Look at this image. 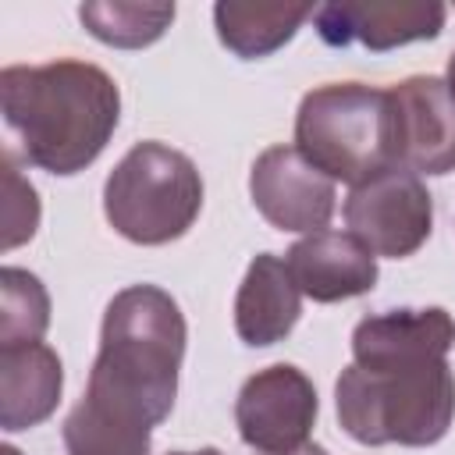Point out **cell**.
<instances>
[{"instance_id":"cell-22","label":"cell","mask_w":455,"mask_h":455,"mask_svg":"<svg viewBox=\"0 0 455 455\" xmlns=\"http://www.w3.org/2000/svg\"><path fill=\"white\" fill-rule=\"evenodd\" d=\"M167 455H220L217 448H199V451H167Z\"/></svg>"},{"instance_id":"cell-6","label":"cell","mask_w":455,"mask_h":455,"mask_svg":"<svg viewBox=\"0 0 455 455\" xmlns=\"http://www.w3.org/2000/svg\"><path fill=\"white\" fill-rule=\"evenodd\" d=\"M345 224L373 256L405 259L423 249L434 231V196L419 174L387 167L370 181L352 185L345 199Z\"/></svg>"},{"instance_id":"cell-11","label":"cell","mask_w":455,"mask_h":455,"mask_svg":"<svg viewBox=\"0 0 455 455\" xmlns=\"http://www.w3.org/2000/svg\"><path fill=\"white\" fill-rule=\"evenodd\" d=\"M284 263L302 295L313 302H341L373 291L377 284V256L352 231H313L299 238Z\"/></svg>"},{"instance_id":"cell-17","label":"cell","mask_w":455,"mask_h":455,"mask_svg":"<svg viewBox=\"0 0 455 455\" xmlns=\"http://www.w3.org/2000/svg\"><path fill=\"white\" fill-rule=\"evenodd\" d=\"M64 448L68 455H149V427L107 416L82 398L64 419Z\"/></svg>"},{"instance_id":"cell-1","label":"cell","mask_w":455,"mask_h":455,"mask_svg":"<svg viewBox=\"0 0 455 455\" xmlns=\"http://www.w3.org/2000/svg\"><path fill=\"white\" fill-rule=\"evenodd\" d=\"M0 110L32 167L71 178L107 149L121 121V92L89 60L11 64L0 71Z\"/></svg>"},{"instance_id":"cell-10","label":"cell","mask_w":455,"mask_h":455,"mask_svg":"<svg viewBox=\"0 0 455 455\" xmlns=\"http://www.w3.org/2000/svg\"><path fill=\"white\" fill-rule=\"evenodd\" d=\"M444 18H448L444 4H419V0H395V4L341 0L313 11L316 32L327 46L363 43L373 53L419 43V39H437L444 28Z\"/></svg>"},{"instance_id":"cell-23","label":"cell","mask_w":455,"mask_h":455,"mask_svg":"<svg viewBox=\"0 0 455 455\" xmlns=\"http://www.w3.org/2000/svg\"><path fill=\"white\" fill-rule=\"evenodd\" d=\"M0 455H21V451H18L14 444H4V448H0Z\"/></svg>"},{"instance_id":"cell-20","label":"cell","mask_w":455,"mask_h":455,"mask_svg":"<svg viewBox=\"0 0 455 455\" xmlns=\"http://www.w3.org/2000/svg\"><path fill=\"white\" fill-rule=\"evenodd\" d=\"M444 85H448V92H451V100H455V53L448 57V75H444Z\"/></svg>"},{"instance_id":"cell-4","label":"cell","mask_w":455,"mask_h":455,"mask_svg":"<svg viewBox=\"0 0 455 455\" xmlns=\"http://www.w3.org/2000/svg\"><path fill=\"white\" fill-rule=\"evenodd\" d=\"M295 149L331 181L363 185L395 164V107L387 89L331 82L302 96Z\"/></svg>"},{"instance_id":"cell-19","label":"cell","mask_w":455,"mask_h":455,"mask_svg":"<svg viewBox=\"0 0 455 455\" xmlns=\"http://www.w3.org/2000/svg\"><path fill=\"white\" fill-rule=\"evenodd\" d=\"M4 188H7V199H4V249H14V245L28 242L39 228V199H36V188L18 174L11 153L4 156Z\"/></svg>"},{"instance_id":"cell-9","label":"cell","mask_w":455,"mask_h":455,"mask_svg":"<svg viewBox=\"0 0 455 455\" xmlns=\"http://www.w3.org/2000/svg\"><path fill=\"white\" fill-rule=\"evenodd\" d=\"M395 107V164L412 174L455 171V100L437 75H412L387 89Z\"/></svg>"},{"instance_id":"cell-16","label":"cell","mask_w":455,"mask_h":455,"mask_svg":"<svg viewBox=\"0 0 455 455\" xmlns=\"http://www.w3.org/2000/svg\"><path fill=\"white\" fill-rule=\"evenodd\" d=\"M78 21L85 32L107 46L117 50H142L156 43L171 21H174V4H128V0H96L78 7Z\"/></svg>"},{"instance_id":"cell-8","label":"cell","mask_w":455,"mask_h":455,"mask_svg":"<svg viewBox=\"0 0 455 455\" xmlns=\"http://www.w3.org/2000/svg\"><path fill=\"white\" fill-rule=\"evenodd\" d=\"M249 196L277 231H323L334 217V181L295 146H270L249 171Z\"/></svg>"},{"instance_id":"cell-15","label":"cell","mask_w":455,"mask_h":455,"mask_svg":"<svg viewBox=\"0 0 455 455\" xmlns=\"http://www.w3.org/2000/svg\"><path fill=\"white\" fill-rule=\"evenodd\" d=\"M313 18L309 4H213L217 39L242 60H259L295 39L302 21Z\"/></svg>"},{"instance_id":"cell-5","label":"cell","mask_w":455,"mask_h":455,"mask_svg":"<svg viewBox=\"0 0 455 455\" xmlns=\"http://www.w3.org/2000/svg\"><path fill=\"white\" fill-rule=\"evenodd\" d=\"M203 210L199 167L174 146L139 142L103 181L107 224L135 245L181 238Z\"/></svg>"},{"instance_id":"cell-18","label":"cell","mask_w":455,"mask_h":455,"mask_svg":"<svg viewBox=\"0 0 455 455\" xmlns=\"http://www.w3.org/2000/svg\"><path fill=\"white\" fill-rule=\"evenodd\" d=\"M0 345L39 341L50 327V295L43 281L21 267L0 270Z\"/></svg>"},{"instance_id":"cell-13","label":"cell","mask_w":455,"mask_h":455,"mask_svg":"<svg viewBox=\"0 0 455 455\" xmlns=\"http://www.w3.org/2000/svg\"><path fill=\"white\" fill-rule=\"evenodd\" d=\"M302 313V291L288 263L274 252H259L235 295V331L249 348L277 345L291 334Z\"/></svg>"},{"instance_id":"cell-21","label":"cell","mask_w":455,"mask_h":455,"mask_svg":"<svg viewBox=\"0 0 455 455\" xmlns=\"http://www.w3.org/2000/svg\"><path fill=\"white\" fill-rule=\"evenodd\" d=\"M288 455H327V448H320V444H306V448H299V451H288Z\"/></svg>"},{"instance_id":"cell-7","label":"cell","mask_w":455,"mask_h":455,"mask_svg":"<svg viewBox=\"0 0 455 455\" xmlns=\"http://www.w3.org/2000/svg\"><path fill=\"white\" fill-rule=\"evenodd\" d=\"M316 409H320L316 387L299 366L291 363L263 366L242 384L235 398L238 437L259 455L299 451L309 444Z\"/></svg>"},{"instance_id":"cell-14","label":"cell","mask_w":455,"mask_h":455,"mask_svg":"<svg viewBox=\"0 0 455 455\" xmlns=\"http://www.w3.org/2000/svg\"><path fill=\"white\" fill-rule=\"evenodd\" d=\"M455 348V320L441 306L384 309L363 316L352 331V359L377 363L398 355H448Z\"/></svg>"},{"instance_id":"cell-3","label":"cell","mask_w":455,"mask_h":455,"mask_svg":"<svg viewBox=\"0 0 455 455\" xmlns=\"http://www.w3.org/2000/svg\"><path fill=\"white\" fill-rule=\"evenodd\" d=\"M341 430L366 444H437L455 419V373L448 355H398L352 363L334 384Z\"/></svg>"},{"instance_id":"cell-12","label":"cell","mask_w":455,"mask_h":455,"mask_svg":"<svg viewBox=\"0 0 455 455\" xmlns=\"http://www.w3.org/2000/svg\"><path fill=\"white\" fill-rule=\"evenodd\" d=\"M64 391L60 355L43 341L0 345V427L7 434L53 416Z\"/></svg>"},{"instance_id":"cell-2","label":"cell","mask_w":455,"mask_h":455,"mask_svg":"<svg viewBox=\"0 0 455 455\" xmlns=\"http://www.w3.org/2000/svg\"><path fill=\"white\" fill-rule=\"evenodd\" d=\"M185 341V316L164 288H121L100 323V352L89 370L85 402L153 430L174 409Z\"/></svg>"}]
</instances>
